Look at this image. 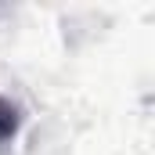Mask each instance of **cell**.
<instances>
[{
  "label": "cell",
  "mask_w": 155,
  "mask_h": 155,
  "mask_svg": "<svg viewBox=\"0 0 155 155\" xmlns=\"http://www.w3.org/2000/svg\"><path fill=\"white\" fill-rule=\"evenodd\" d=\"M22 123H25L22 105H18V101H11L7 94H0V144H11V141L18 137Z\"/></svg>",
  "instance_id": "cell-1"
}]
</instances>
